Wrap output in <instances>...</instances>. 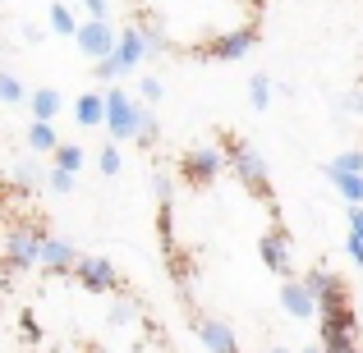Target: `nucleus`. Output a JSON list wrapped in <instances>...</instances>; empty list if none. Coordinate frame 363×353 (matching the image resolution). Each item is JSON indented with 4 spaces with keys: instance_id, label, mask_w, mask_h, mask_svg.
Here are the masks:
<instances>
[{
    "instance_id": "aec40b11",
    "label": "nucleus",
    "mask_w": 363,
    "mask_h": 353,
    "mask_svg": "<svg viewBox=\"0 0 363 353\" xmlns=\"http://www.w3.org/2000/svg\"><path fill=\"white\" fill-rule=\"evenodd\" d=\"M28 97H33V92H23V83H18V74L0 69V101H5V106H23Z\"/></svg>"
},
{
    "instance_id": "c9c22d12",
    "label": "nucleus",
    "mask_w": 363,
    "mask_h": 353,
    "mask_svg": "<svg viewBox=\"0 0 363 353\" xmlns=\"http://www.w3.org/2000/svg\"><path fill=\"white\" fill-rule=\"evenodd\" d=\"M147 51H152V55H161V51H170V42H166V37H161V33H157V28H152V33H147Z\"/></svg>"
},
{
    "instance_id": "473e14b6",
    "label": "nucleus",
    "mask_w": 363,
    "mask_h": 353,
    "mask_svg": "<svg viewBox=\"0 0 363 353\" xmlns=\"http://www.w3.org/2000/svg\"><path fill=\"white\" fill-rule=\"evenodd\" d=\"M18 326H23V340H28V345H37V340H42V326H37L33 312H23V317H18Z\"/></svg>"
},
{
    "instance_id": "f3484780",
    "label": "nucleus",
    "mask_w": 363,
    "mask_h": 353,
    "mask_svg": "<svg viewBox=\"0 0 363 353\" xmlns=\"http://www.w3.org/2000/svg\"><path fill=\"white\" fill-rule=\"evenodd\" d=\"M28 147L37 151V156H42V151H60V138H55V129L51 124H42V120H33V129H28Z\"/></svg>"
},
{
    "instance_id": "ea45409f",
    "label": "nucleus",
    "mask_w": 363,
    "mask_h": 353,
    "mask_svg": "<svg viewBox=\"0 0 363 353\" xmlns=\"http://www.w3.org/2000/svg\"><path fill=\"white\" fill-rule=\"evenodd\" d=\"M299 353H327V349H322V345H308V349H299Z\"/></svg>"
},
{
    "instance_id": "72a5a7b5",
    "label": "nucleus",
    "mask_w": 363,
    "mask_h": 353,
    "mask_svg": "<svg viewBox=\"0 0 363 353\" xmlns=\"http://www.w3.org/2000/svg\"><path fill=\"white\" fill-rule=\"evenodd\" d=\"M83 5H88V14H92V18L111 23V0H83Z\"/></svg>"
},
{
    "instance_id": "0eeeda50",
    "label": "nucleus",
    "mask_w": 363,
    "mask_h": 353,
    "mask_svg": "<svg viewBox=\"0 0 363 353\" xmlns=\"http://www.w3.org/2000/svg\"><path fill=\"white\" fill-rule=\"evenodd\" d=\"M74 42H79V51L88 55V60H106V55H116L120 51V33L111 23H101V18H88V23H79V37H74Z\"/></svg>"
},
{
    "instance_id": "ddd939ff",
    "label": "nucleus",
    "mask_w": 363,
    "mask_h": 353,
    "mask_svg": "<svg viewBox=\"0 0 363 353\" xmlns=\"http://www.w3.org/2000/svg\"><path fill=\"white\" fill-rule=\"evenodd\" d=\"M79 266V248L74 243H65V238H46L42 243V271H74Z\"/></svg>"
},
{
    "instance_id": "e433bc0d",
    "label": "nucleus",
    "mask_w": 363,
    "mask_h": 353,
    "mask_svg": "<svg viewBox=\"0 0 363 353\" xmlns=\"http://www.w3.org/2000/svg\"><path fill=\"white\" fill-rule=\"evenodd\" d=\"M345 221H350V234H359V238H363V207H350Z\"/></svg>"
},
{
    "instance_id": "a211bd4d",
    "label": "nucleus",
    "mask_w": 363,
    "mask_h": 353,
    "mask_svg": "<svg viewBox=\"0 0 363 353\" xmlns=\"http://www.w3.org/2000/svg\"><path fill=\"white\" fill-rule=\"evenodd\" d=\"M322 175H363V147L340 151L336 161H327V166H322Z\"/></svg>"
},
{
    "instance_id": "4468645a",
    "label": "nucleus",
    "mask_w": 363,
    "mask_h": 353,
    "mask_svg": "<svg viewBox=\"0 0 363 353\" xmlns=\"http://www.w3.org/2000/svg\"><path fill=\"white\" fill-rule=\"evenodd\" d=\"M120 55L133 64V69H138V64L152 55L147 51V28H124V33H120Z\"/></svg>"
},
{
    "instance_id": "2eb2a0df",
    "label": "nucleus",
    "mask_w": 363,
    "mask_h": 353,
    "mask_svg": "<svg viewBox=\"0 0 363 353\" xmlns=\"http://www.w3.org/2000/svg\"><path fill=\"white\" fill-rule=\"evenodd\" d=\"M74 120H79L83 129H97V124H106V97H97V92H83L79 106H74Z\"/></svg>"
},
{
    "instance_id": "b1692460",
    "label": "nucleus",
    "mask_w": 363,
    "mask_h": 353,
    "mask_svg": "<svg viewBox=\"0 0 363 353\" xmlns=\"http://www.w3.org/2000/svg\"><path fill=\"white\" fill-rule=\"evenodd\" d=\"M83 147H74V142H60V151H55V170H69V175H79L83 170Z\"/></svg>"
},
{
    "instance_id": "9b49d317",
    "label": "nucleus",
    "mask_w": 363,
    "mask_h": 353,
    "mask_svg": "<svg viewBox=\"0 0 363 353\" xmlns=\"http://www.w3.org/2000/svg\"><path fill=\"white\" fill-rule=\"evenodd\" d=\"M194 330H198V340H203L212 353H240V340H235V330L225 326V321H216V317H198L194 321Z\"/></svg>"
},
{
    "instance_id": "7ed1b4c3",
    "label": "nucleus",
    "mask_w": 363,
    "mask_h": 353,
    "mask_svg": "<svg viewBox=\"0 0 363 353\" xmlns=\"http://www.w3.org/2000/svg\"><path fill=\"white\" fill-rule=\"evenodd\" d=\"M46 234L42 225H14V230L5 234V266L9 271H28V266H37L42 262V243H46Z\"/></svg>"
},
{
    "instance_id": "c756f323",
    "label": "nucleus",
    "mask_w": 363,
    "mask_h": 353,
    "mask_svg": "<svg viewBox=\"0 0 363 353\" xmlns=\"http://www.w3.org/2000/svg\"><path fill=\"white\" fill-rule=\"evenodd\" d=\"M161 92H166V88H161V83L152 79V74H147V79H138V97L147 101V106H157V101H161Z\"/></svg>"
},
{
    "instance_id": "5701e85b",
    "label": "nucleus",
    "mask_w": 363,
    "mask_h": 353,
    "mask_svg": "<svg viewBox=\"0 0 363 353\" xmlns=\"http://www.w3.org/2000/svg\"><path fill=\"white\" fill-rule=\"evenodd\" d=\"M248 101H253V110L272 106V79H267V74H253V79H248Z\"/></svg>"
},
{
    "instance_id": "a878e982",
    "label": "nucleus",
    "mask_w": 363,
    "mask_h": 353,
    "mask_svg": "<svg viewBox=\"0 0 363 353\" xmlns=\"http://www.w3.org/2000/svg\"><path fill=\"white\" fill-rule=\"evenodd\" d=\"M74 184H79V175H69V170H46V188L51 193H74Z\"/></svg>"
},
{
    "instance_id": "6e6552de",
    "label": "nucleus",
    "mask_w": 363,
    "mask_h": 353,
    "mask_svg": "<svg viewBox=\"0 0 363 353\" xmlns=\"http://www.w3.org/2000/svg\"><path fill=\"white\" fill-rule=\"evenodd\" d=\"M303 284L318 294V308H322V312L350 308V289H345V280H340V275H331L327 266H313V271L303 275Z\"/></svg>"
},
{
    "instance_id": "79ce46f5",
    "label": "nucleus",
    "mask_w": 363,
    "mask_h": 353,
    "mask_svg": "<svg viewBox=\"0 0 363 353\" xmlns=\"http://www.w3.org/2000/svg\"><path fill=\"white\" fill-rule=\"evenodd\" d=\"M244 5H248V9H262V0H244Z\"/></svg>"
},
{
    "instance_id": "412c9836",
    "label": "nucleus",
    "mask_w": 363,
    "mask_h": 353,
    "mask_svg": "<svg viewBox=\"0 0 363 353\" xmlns=\"http://www.w3.org/2000/svg\"><path fill=\"white\" fill-rule=\"evenodd\" d=\"M124 74H133V64L124 60L120 51H116V55H106V60L97 64V79H101V83H116V88H120V79H124Z\"/></svg>"
},
{
    "instance_id": "dca6fc26",
    "label": "nucleus",
    "mask_w": 363,
    "mask_h": 353,
    "mask_svg": "<svg viewBox=\"0 0 363 353\" xmlns=\"http://www.w3.org/2000/svg\"><path fill=\"white\" fill-rule=\"evenodd\" d=\"M28 110H33V120L51 124L55 115H60V92H55V88H37L33 97H28Z\"/></svg>"
},
{
    "instance_id": "423d86ee",
    "label": "nucleus",
    "mask_w": 363,
    "mask_h": 353,
    "mask_svg": "<svg viewBox=\"0 0 363 353\" xmlns=\"http://www.w3.org/2000/svg\"><path fill=\"white\" fill-rule=\"evenodd\" d=\"M74 280H79L88 294H116L120 289V271H116V262H111V257H79Z\"/></svg>"
},
{
    "instance_id": "f8f14e48",
    "label": "nucleus",
    "mask_w": 363,
    "mask_h": 353,
    "mask_svg": "<svg viewBox=\"0 0 363 353\" xmlns=\"http://www.w3.org/2000/svg\"><path fill=\"white\" fill-rule=\"evenodd\" d=\"M281 308L290 312V317H299V321L313 317V312H322V308H318V294H313L303 280H285V284H281Z\"/></svg>"
},
{
    "instance_id": "f03ea898",
    "label": "nucleus",
    "mask_w": 363,
    "mask_h": 353,
    "mask_svg": "<svg viewBox=\"0 0 363 353\" xmlns=\"http://www.w3.org/2000/svg\"><path fill=\"white\" fill-rule=\"evenodd\" d=\"M225 170V151L212 147V142H198V147H189L184 156H179V179H184L189 188H207L216 184Z\"/></svg>"
},
{
    "instance_id": "7c9ffc66",
    "label": "nucleus",
    "mask_w": 363,
    "mask_h": 353,
    "mask_svg": "<svg viewBox=\"0 0 363 353\" xmlns=\"http://www.w3.org/2000/svg\"><path fill=\"white\" fill-rule=\"evenodd\" d=\"M97 166H101V175H120V151H116V142H111V147H101Z\"/></svg>"
},
{
    "instance_id": "20e7f679",
    "label": "nucleus",
    "mask_w": 363,
    "mask_h": 353,
    "mask_svg": "<svg viewBox=\"0 0 363 353\" xmlns=\"http://www.w3.org/2000/svg\"><path fill=\"white\" fill-rule=\"evenodd\" d=\"M257 257H262L267 271H276L281 280H294V243L285 225H272L262 238H257Z\"/></svg>"
},
{
    "instance_id": "cd10ccee",
    "label": "nucleus",
    "mask_w": 363,
    "mask_h": 353,
    "mask_svg": "<svg viewBox=\"0 0 363 353\" xmlns=\"http://www.w3.org/2000/svg\"><path fill=\"white\" fill-rule=\"evenodd\" d=\"M152 193H157V202H161V207H170V197H175V179L157 170V175H152Z\"/></svg>"
},
{
    "instance_id": "4c0bfd02",
    "label": "nucleus",
    "mask_w": 363,
    "mask_h": 353,
    "mask_svg": "<svg viewBox=\"0 0 363 353\" xmlns=\"http://www.w3.org/2000/svg\"><path fill=\"white\" fill-rule=\"evenodd\" d=\"M345 110H350V115H363V88H354L345 97Z\"/></svg>"
},
{
    "instance_id": "1a4fd4ad",
    "label": "nucleus",
    "mask_w": 363,
    "mask_h": 353,
    "mask_svg": "<svg viewBox=\"0 0 363 353\" xmlns=\"http://www.w3.org/2000/svg\"><path fill=\"white\" fill-rule=\"evenodd\" d=\"M253 46H257V23H248V28H235V33L212 37L203 55H207V60H244Z\"/></svg>"
},
{
    "instance_id": "f704fd0d",
    "label": "nucleus",
    "mask_w": 363,
    "mask_h": 353,
    "mask_svg": "<svg viewBox=\"0 0 363 353\" xmlns=\"http://www.w3.org/2000/svg\"><path fill=\"white\" fill-rule=\"evenodd\" d=\"M345 257L363 266V238H359V234H350V238H345Z\"/></svg>"
},
{
    "instance_id": "39448f33",
    "label": "nucleus",
    "mask_w": 363,
    "mask_h": 353,
    "mask_svg": "<svg viewBox=\"0 0 363 353\" xmlns=\"http://www.w3.org/2000/svg\"><path fill=\"white\" fill-rule=\"evenodd\" d=\"M106 129L116 133V138H138V129H143V106L129 97L124 88H111L106 92Z\"/></svg>"
},
{
    "instance_id": "f257e3e1",
    "label": "nucleus",
    "mask_w": 363,
    "mask_h": 353,
    "mask_svg": "<svg viewBox=\"0 0 363 353\" xmlns=\"http://www.w3.org/2000/svg\"><path fill=\"white\" fill-rule=\"evenodd\" d=\"M221 147H225V166L235 170V179H240L253 197H262V202L272 207V221H281V212H276V193H272V175H267V161L248 147L240 133H225Z\"/></svg>"
},
{
    "instance_id": "58836bf2",
    "label": "nucleus",
    "mask_w": 363,
    "mask_h": 353,
    "mask_svg": "<svg viewBox=\"0 0 363 353\" xmlns=\"http://www.w3.org/2000/svg\"><path fill=\"white\" fill-rule=\"evenodd\" d=\"M327 353H359V340H345V345H322Z\"/></svg>"
},
{
    "instance_id": "bb28decb",
    "label": "nucleus",
    "mask_w": 363,
    "mask_h": 353,
    "mask_svg": "<svg viewBox=\"0 0 363 353\" xmlns=\"http://www.w3.org/2000/svg\"><path fill=\"white\" fill-rule=\"evenodd\" d=\"M133 317H138V303H133V299H116V303H111V326H129Z\"/></svg>"
},
{
    "instance_id": "2f4dec72",
    "label": "nucleus",
    "mask_w": 363,
    "mask_h": 353,
    "mask_svg": "<svg viewBox=\"0 0 363 353\" xmlns=\"http://www.w3.org/2000/svg\"><path fill=\"white\" fill-rule=\"evenodd\" d=\"M14 175H18V184H23V188H33V184H42V170H37V166H33V161H23V166H18V170H14Z\"/></svg>"
},
{
    "instance_id": "6ab92c4d",
    "label": "nucleus",
    "mask_w": 363,
    "mask_h": 353,
    "mask_svg": "<svg viewBox=\"0 0 363 353\" xmlns=\"http://www.w3.org/2000/svg\"><path fill=\"white\" fill-rule=\"evenodd\" d=\"M336 184V193L345 197L350 207H363V175H327Z\"/></svg>"
},
{
    "instance_id": "c85d7f7f",
    "label": "nucleus",
    "mask_w": 363,
    "mask_h": 353,
    "mask_svg": "<svg viewBox=\"0 0 363 353\" xmlns=\"http://www.w3.org/2000/svg\"><path fill=\"white\" fill-rule=\"evenodd\" d=\"M157 138H161V124H157V115H152L147 106H143V129H138V142H143V147H152Z\"/></svg>"
},
{
    "instance_id": "393cba45",
    "label": "nucleus",
    "mask_w": 363,
    "mask_h": 353,
    "mask_svg": "<svg viewBox=\"0 0 363 353\" xmlns=\"http://www.w3.org/2000/svg\"><path fill=\"white\" fill-rule=\"evenodd\" d=\"M51 28H55L60 37H79V23H74V14H69V9L60 5V0L51 5Z\"/></svg>"
},
{
    "instance_id": "4be33fe9",
    "label": "nucleus",
    "mask_w": 363,
    "mask_h": 353,
    "mask_svg": "<svg viewBox=\"0 0 363 353\" xmlns=\"http://www.w3.org/2000/svg\"><path fill=\"white\" fill-rule=\"evenodd\" d=\"M157 234H161V248H166V257H175L179 248H175V212H170V207H161V212H157Z\"/></svg>"
},
{
    "instance_id": "a19ab883",
    "label": "nucleus",
    "mask_w": 363,
    "mask_h": 353,
    "mask_svg": "<svg viewBox=\"0 0 363 353\" xmlns=\"http://www.w3.org/2000/svg\"><path fill=\"white\" fill-rule=\"evenodd\" d=\"M262 353H290V349H281V345H272V349H262Z\"/></svg>"
},
{
    "instance_id": "9d476101",
    "label": "nucleus",
    "mask_w": 363,
    "mask_h": 353,
    "mask_svg": "<svg viewBox=\"0 0 363 353\" xmlns=\"http://www.w3.org/2000/svg\"><path fill=\"white\" fill-rule=\"evenodd\" d=\"M345 340H359V317H354V308H336V312H322V330H318V345H345Z\"/></svg>"
}]
</instances>
